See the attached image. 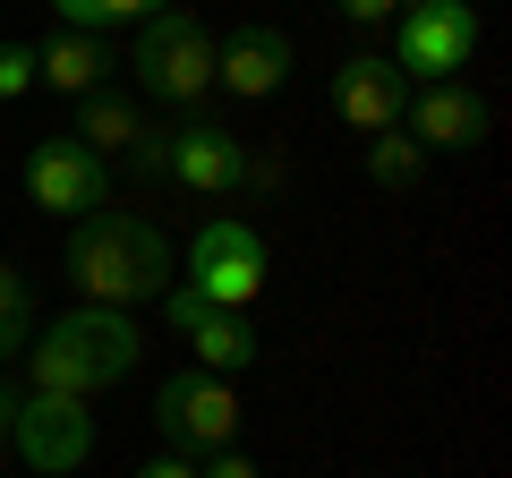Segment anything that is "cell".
<instances>
[{
    "label": "cell",
    "mask_w": 512,
    "mask_h": 478,
    "mask_svg": "<svg viewBox=\"0 0 512 478\" xmlns=\"http://www.w3.org/2000/svg\"><path fill=\"white\" fill-rule=\"evenodd\" d=\"M402 137L419 154H470V146H487V94H470L461 77H453V86H410Z\"/></svg>",
    "instance_id": "8fae6325"
},
{
    "label": "cell",
    "mask_w": 512,
    "mask_h": 478,
    "mask_svg": "<svg viewBox=\"0 0 512 478\" xmlns=\"http://www.w3.org/2000/svg\"><path fill=\"white\" fill-rule=\"evenodd\" d=\"M69 282L86 308H154V299L180 282V257H171V239L154 231L146 214H128V205H94L86 222L69 231Z\"/></svg>",
    "instance_id": "6da1fadb"
},
{
    "label": "cell",
    "mask_w": 512,
    "mask_h": 478,
    "mask_svg": "<svg viewBox=\"0 0 512 478\" xmlns=\"http://www.w3.org/2000/svg\"><path fill=\"white\" fill-rule=\"evenodd\" d=\"M265 239H256V222L239 214H214L197 239H188V282H197L214 308H256V291H265Z\"/></svg>",
    "instance_id": "8992f818"
},
{
    "label": "cell",
    "mask_w": 512,
    "mask_h": 478,
    "mask_svg": "<svg viewBox=\"0 0 512 478\" xmlns=\"http://www.w3.org/2000/svg\"><path fill=\"white\" fill-rule=\"evenodd\" d=\"M419 171H427V154L410 146L402 129L367 137V180H376V188H393V197H402V188H419Z\"/></svg>",
    "instance_id": "ac0fdd59"
},
{
    "label": "cell",
    "mask_w": 512,
    "mask_h": 478,
    "mask_svg": "<svg viewBox=\"0 0 512 478\" xmlns=\"http://www.w3.org/2000/svg\"><path fill=\"white\" fill-rule=\"evenodd\" d=\"M180 342H188V368H205V376L256 368V316H248V308H205Z\"/></svg>",
    "instance_id": "5bb4252c"
},
{
    "label": "cell",
    "mask_w": 512,
    "mask_h": 478,
    "mask_svg": "<svg viewBox=\"0 0 512 478\" xmlns=\"http://www.w3.org/2000/svg\"><path fill=\"white\" fill-rule=\"evenodd\" d=\"M291 86V35L282 26H239L214 52V94H239V103H274Z\"/></svg>",
    "instance_id": "7c38bea8"
},
{
    "label": "cell",
    "mask_w": 512,
    "mask_h": 478,
    "mask_svg": "<svg viewBox=\"0 0 512 478\" xmlns=\"http://www.w3.org/2000/svg\"><path fill=\"white\" fill-rule=\"evenodd\" d=\"M26 342H35V291H26L18 265L0 257V368H9V359H26Z\"/></svg>",
    "instance_id": "e0dca14e"
},
{
    "label": "cell",
    "mask_w": 512,
    "mask_h": 478,
    "mask_svg": "<svg viewBox=\"0 0 512 478\" xmlns=\"http://www.w3.org/2000/svg\"><path fill=\"white\" fill-rule=\"evenodd\" d=\"M154 9H171V0H52L69 35H120V26H146Z\"/></svg>",
    "instance_id": "2e32d148"
},
{
    "label": "cell",
    "mask_w": 512,
    "mask_h": 478,
    "mask_svg": "<svg viewBox=\"0 0 512 478\" xmlns=\"http://www.w3.org/2000/svg\"><path fill=\"white\" fill-rule=\"evenodd\" d=\"M137 359H146V325L128 308H86V299L35 325V342H26L35 393H60V402H103L120 376H137Z\"/></svg>",
    "instance_id": "7a4b0ae2"
},
{
    "label": "cell",
    "mask_w": 512,
    "mask_h": 478,
    "mask_svg": "<svg viewBox=\"0 0 512 478\" xmlns=\"http://www.w3.org/2000/svg\"><path fill=\"white\" fill-rule=\"evenodd\" d=\"M478 52V9L470 0H427V9H402L393 18V69L410 77V86H453L461 69H470Z\"/></svg>",
    "instance_id": "5b68a950"
},
{
    "label": "cell",
    "mask_w": 512,
    "mask_h": 478,
    "mask_svg": "<svg viewBox=\"0 0 512 478\" xmlns=\"http://www.w3.org/2000/svg\"><path fill=\"white\" fill-rule=\"evenodd\" d=\"M197 478H265V470H256L239 444H222V453H205V461H197Z\"/></svg>",
    "instance_id": "7402d4cb"
},
{
    "label": "cell",
    "mask_w": 512,
    "mask_h": 478,
    "mask_svg": "<svg viewBox=\"0 0 512 478\" xmlns=\"http://www.w3.org/2000/svg\"><path fill=\"white\" fill-rule=\"evenodd\" d=\"M214 52H222V35L188 9V0H171V9H154V18L137 26V43H128L120 69H137V86H146L154 103L197 111L205 94H214Z\"/></svg>",
    "instance_id": "3957f363"
},
{
    "label": "cell",
    "mask_w": 512,
    "mask_h": 478,
    "mask_svg": "<svg viewBox=\"0 0 512 478\" xmlns=\"http://www.w3.org/2000/svg\"><path fill=\"white\" fill-rule=\"evenodd\" d=\"M154 436H163V453H188V461L239 444V393H231V376H205V368L163 376V393H154Z\"/></svg>",
    "instance_id": "277c9868"
},
{
    "label": "cell",
    "mask_w": 512,
    "mask_h": 478,
    "mask_svg": "<svg viewBox=\"0 0 512 478\" xmlns=\"http://www.w3.org/2000/svg\"><path fill=\"white\" fill-rule=\"evenodd\" d=\"M26 197L52 222H86L94 205H111V163L77 137H35L26 146Z\"/></svg>",
    "instance_id": "ba28073f"
},
{
    "label": "cell",
    "mask_w": 512,
    "mask_h": 478,
    "mask_svg": "<svg viewBox=\"0 0 512 478\" xmlns=\"http://www.w3.org/2000/svg\"><path fill=\"white\" fill-rule=\"evenodd\" d=\"M18 402H26V393L9 385V376H0V444H9V427H18Z\"/></svg>",
    "instance_id": "cb8c5ba5"
},
{
    "label": "cell",
    "mask_w": 512,
    "mask_h": 478,
    "mask_svg": "<svg viewBox=\"0 0 512 478\" xmlns=\"http://www.w3.org/2000/svg\"><path fill=\"white\" fill-rule=\"evenodd\" d=\"M402 9H427V0H402Z\"/></svg>",
    "instance_id": "d4e9b609"
},
{
    "label": "cell",
    "mask_w": 512,
    "mask_h": 478,
    "mask_svg": "<svg viewBox=\"0 0 512 478\" xmlns=\"http://www.w3.org/2000/svg\"><path fill=\"white\" fill-rule=\"evenodd\" d=\"M163 180H180L188 197H239L248 188V137L205 120V111H180V129H163Z\"/></svg>",
    "instance_id": "52a82bcc"
},
{
    "label": "cell",
    "mask_w": 512,
    "mask_h": 478,
    "mask_svg": "<svg viewBox=\"0 0 512 478\" xmlns=\"http://www.w3.org/2000/svg\"><path fill=\"white\" fill-rule=\"evenodd\" d=\"M128 478H197V461H188V453H154V461H137Z\"/></svg>",
    "instance_id": "603a6c76"
},
{
    "label": "cell",
    "mask_w": 512,
    "mask_h": 478,
    "mask_svg": "<svg viewBox=\"0 0 512 478\" xmlns=\"http://www.w3.org/2000/svg\"><path fill=\"white\" fill-rule=\"evenodd\" d=\"M35 94V43H0V103Z\"/></svg>",
    "instance_id": "d6986e66"
},
{
    "label": "cell",
    "mask_w": 512,
    "mask_h": 478,
    "mask_svg": "<svg viewBox=\"0 0 512 478\" xmlns=\"http://www.w3.org/2000/svg\"><path fill=\"white\" fill-rule=\"evenodd\" d=\"M137 137H146V111L128 103L120 86H103V94H86V103H77V146H94L103 163H111V154H128Z\"/></svg>",
    "instance_id": "9a60e30c"
},
{
    "label": "cell",
    "mask_w": 512,
    "mask_h": 478,
    "mask_svg": "<svg viewBox=\"0 0 512 478\" xmlns=\"http://www.w3.org/2000/svg\"><path fill=\"white\" fill-rule=\"evenodd\" d=\"M111 77H120V43L111 35H69V26H60V35L35 43V94H77V103H86Z\"/></svg>",
    "instance_id": "4fadbf2b"
},
{
    "label": "cell",
    "mask_w": 512,
    "mask_h": 478,
    "mask_svg": "<svg viewBox=\"0 0 512 478\" xmlns=\"http://www.w3.org/2000/svg\"><path fill=\"white\" fill-rule=\"evenodd\" d=\"M18 461L35 478H77L94 461V402H60V393H26L18 427H9Z\"/></svg>",
    "instance_id": "9c48e42d"
},
{
    "label": "cell",
    "mask_w": 512,
    "mask_h": 478,
    "mask_svg": "<svg viewBox=\"0 0 512 478\" xmlns=\"http://www.w3.org/2000/svg\"><path fill=\"white\" fill-rule=\"evenodd\" d=\"M333 9H342L350 26H367V35H376V26H393V18H402V0H333Z\"/></svg>",
    "instance_id": "44dd1931"
},
{
    "label": "cell",
    "mask_w": 512,
    "mask_h": 478,
    "mask_svg": "<svg viewBox=\"0 0 512 478\" xmlns=\"http://www.w3.org/2000/svg\"><path fill=\"white\" fill-rule=\"evenodd\" d=\"M154 308H163V325H171V333H188V325H197V316H205V308H214V299H205V291H197V282H171V291H163V299H154Z\"/></svg>",
    "instance_id": "ffe728a7"
},
{
    "label": "cell",
    "mask_w": 512,
    "mask_h": 478,
    "mask_svg": "<svg viewBox=\"0 0 512 478\" xmlns=\"http://www.w3.org/2000/svg\"><path fill=\"white\" fill-rule=\"evenodd\" d=\"M402 111H410V77L384 52H350L342 69H333V120H342V129L384 137V129H402Z\"/></svg>",
    "instance_id": "30bf717a"
}]
</instances>
